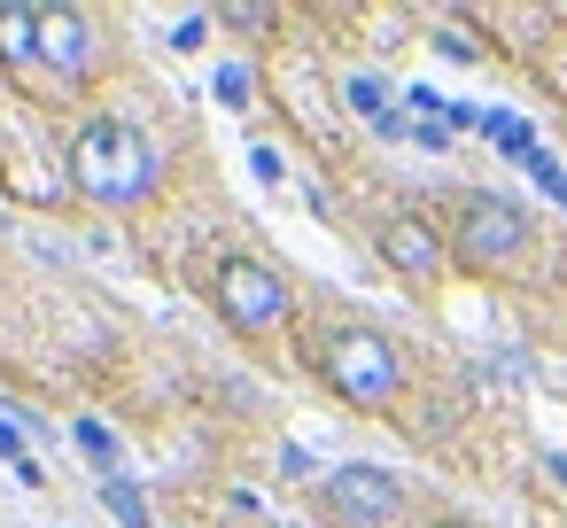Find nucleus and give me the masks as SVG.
I'll use <instances>...</instances> for the list:
<instances>
[{
  "mask_svg": "<svg viewBox=\"0 0 567 528\" xmlns=\"http://www.w3.org/2000/svg\"><path fill=\"white\" fill-rule=\"evenodd\" d=\"M63 172H71V187H79L86 203H102V210H133V203H148V195L164 187V156L148 148V133H141L133 117H110V110L71 133Z\"/></svg>",
  "mask_w": 567,
  "mask_h": 528,
  "instance_id": "1",
  "label": "nucleus"
},
{
  "mask_svg": "<svg viewBox=\"0 0 567 528\" xmlns=\"http://www.w3.org/2000/svg\"><path fill=\"white\" fill-rule=\"evenodd\" d=\"M311 373H319L350 412H389V404L404 396V381H412L404 350H396L381 327H334V334L319 342Z\"/></svg>",
  "mask_w": 567,
  "mask_h": 528,
  "instance_id": "2",
  "label": "nucleus"
},
{
  "mask_svg": "<svg viewBox=\"0 0 567 528\" xmlns=\"http://www.w3.org/2000/svg\"><path fill=\"white\" fill-rule=\"evenodd\" d=\"M528 241H536V226H528V210L505 203V195H466V203L451 210V257H458L466 272H513V265L528 257Z\"/></svg>",
  "mask_w": 567,
  "mask_h": 528,
  "instance_id": "3",
  "label": "nucleus"
},
{
  "mask_svg": "<svg viewBox=\"0 0 567 528\" xmlns=\"http://www.w3.org/2000/svg\"><path fill=\"white\" fill-rule=\"evenodd\" d=\"M210 296H218V319H226L241 342H272V334L288 327V311H296V288H288L265 257H226L218 280H210Z\"/></svg>",
  "mask_w": 567,
  "mask_h": 528,
  "instance_id": "4",
  "label": "nucleus"
},
{
  "mask_svg": "<svg viewBox=\"0 0 567 528\" xmlns=\"http://www.w3.org/2000/svg\"><path fill=\"white\" fill-rule=\"evenodd\" d=\"M319 505H327L334 528H389L404 513V482L389 466H373V458H350V466H334L319 482Z\"/></svg>",
  "mask_w": 567,
  "mask_h": 528,
  "instance_id": "5",
  "label": "nucleus"
},
{
  "mask_svg": "<svg viewBox=\"0 0 567 528\" xmlns=\"http://www.w3.org/2000/svg\"><path fill=\"white\" fill-rule=\"evenodd\" d=\"M373 249H381V265H389L396 280H412V288H435V280H443V265H451V234H435L420 210L381 218Z\"/></svg>",
  "mask_w": 567,
  "mask_h": 528,
  "instance_id": "6",
  "label": "nucleus"
},
{
  "mask_svg": "<svg viewBox=\"0 0 567 528\" xmlns=\"http://www.w3.org/2000/svg\"><path fill=\"white\" fill-rule=\"evenodd\" d=\"M40 63L63 79V86H94L102 79V40H94V17L86 9H40Z\"/></svg>",
  "mask_w": 567,
  "mask_h": 528,
  "instance_id": "7",
  "label": "nucleus"
},
{
  "mask_svg": "<svg viewBox=\"0 0 567 528\" xmlns=\"http://www.w3.org/2000/svg\"><path fill=\"white\" fill-rule=\"evenodd\" d=\"M0 71L9 79L40 71V9L32 0H9V9H0Z\"/></svg>",
  "mask_w": 567,
  "mask_h": 528,
  "instance_id": "8",
  "label": "nucleus"
},
{
  "mask_svg": "<svg viewBox=\"0 0 567 528\" xmlns=\"http://www.w3.org/2000/svg\"><path fill=\"white\" fill-rule=\"evenodd\" d=\"M102 505L117 513V528H148V497H141L125 474H110V482H102Z\"/></svg>",
  "mask_w": 567,
  "mask_h": 528,
  "instance_id": "9",
  "label": "nucleus"
},
{
  "mask_svg": "<svg viewBox=\"0 0 567 528\" xmlns=\"http://www.w3.org/2000/svg\"><path fill=\"white\" fill-rule=\"evenodd\" d=\"M210 94H218L226 110H249V102H257V71H249V63H218Z\"/></svg>",
  "mask_w": 567,
  "mask_h": 528,
  "instance_id": "10",
  "label": "nucleus"
},
{
  "mask_svg": "<svg viewBox=\"0 0 567 528\" xmlns=\"http://www.w3.org/2000/svg\"><path fill=\"white\" fill-rule=\"evenodd\" d=\"M79 451H86V458H94V466H102V482H110V474H117V435H110V427H102V420H79Z\"/></svg>",
  "mask_w": 567,
  "mask_h": 528,
  "instance_id": "11",
  "label": "nucleus"
},
{
  "mask_svg": "<svg viewBox=\"0 0 567 528\" xmlns=\"http://www.w3.org/2000/svg\"><path fill=\"white\" fill-rule=\"evenodd\" d=\"M226 24H234V32H272L280 9H226Z\"/></svg>",
  "mask_w": 567,
  "mask_h": 528,
  "instance_id": "12",
  "label": "nucleus"
},
{
  "mask_svg": "<svg viewBox=\"0 0 567 528\" xmlns=\"http://www.w3.org/2000/svg\"><path fill=\"white\" fill-rule=\"evenodd\" d=\"M0 458H17V466H32V451H24V435H17L9 420H0Z\"/></svg>",
  "mask_w": 567,
  "mask_h": 528,
  "instance_id": "13",
  "label": "nucleus"
},
{
  "mask_svg": "<svg viewBox=\"0 0 567 528\" xmlns=\"http://www.w3.org/2000/svg\"><path fill=\"white\" fill-rule=\"evenodd\" d=\"M443 55H451V63H474V55H482V48H474V40H466V32H443Z\"/></svg>",
  "mask_w": 567,
  "mask_h": 528,
  "instance_id": "14",
  "label": "nucleus"
},
{
  "mask_svg": "<svg viewBox=\"0 0 567 528\" xmlns=\"http://www.w3.org/2000/svg\"><path fill=\"white\" fill-rule=\"evenodd\" d=\"M435 528H474V520H435Z\"/></svg>",
  "mask_w": 567,
  "mask_h": 528,
  "instance_id": "15",
  "label": "nucleus"
},
{
  "mask_svg": "<svg viewBox=\"0 0 567 528\" xmlns=\"http://www.w3.org/2000/svg\"><path fill=\"white\" fill-rule=\"evenodd\" d=\"M265 528H296V520H265Z\"/></svg>",
  "mask_w": 567,
  "mask_h": 528,
  "instance_id": "16",
  "label": "nucleus"
}]
</instances>
